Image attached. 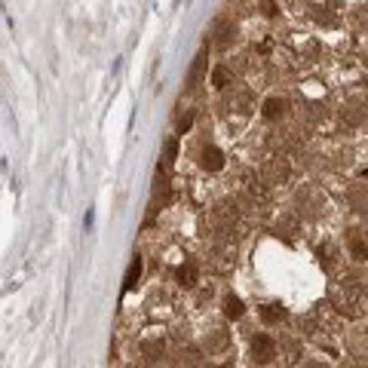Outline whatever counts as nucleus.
Instances as JSON below:
<instances>
[{
    "instance_id": "f257e3e1",
    "label": "nucleus",
    "mask_w": 368,
    "mask_h": 368,
    "mask_svg": "<svg viewBox=\"0 0 368 368\" xmlns=\"http://www.w3.org/2000/svg\"><path fill=\"white\" fill-rule=\"evenodd\" d=\"M252 353H255L258 362H270L273 356H276V344H273L267 335H258L255 341H252Z\"/></svg>"
},
{
    "instance_id": "f03ea898",
    "label": "nucleus",
    "mask_w": 368,
    "mask_h": 368,
    "mask_svg": "<svg viewBox=\"0 0 368 368\" xmlns=\"http://www.w3.org/2000/svg\"><path fill=\"white\" fill-rule=\"evenodd\" d=\"M221 166H224V154L218 151V147H206V151H203V169L218 172Z\"/></svg>"
},
{
    "instance_id": "7ed1b4c3",
    "label": "nucleus",
    "mask_w": 368,
    "mask_h": 368,
    "mask_svg": "<svg viewBox=\"0 0 368 368\" xmlns=\"http://www.w3.org/2000/svg\"><path fill=\"white\" fill-rule=\"evenodd\" d=\"M203 71H206V49H200V55L193 59V68H190V77H187V89H193L200 83V77H203Z\"/></svg>"
},
{
    "instance_id": "20e7f679",
    "label": "nucleus",
    "mask_w": 368,
    "mask_h": 368,
    "mask_svg": "<svg viewBox=\"0 0 368 368\" xmlns=\"http://www.w3.org/2000/svg\"><path fill=\"white\" fill-rule=\"evenodd\" d=\"M138 276H141V258H132L129 264V270H126V282H123V292H132L135 289V282H138Z\"/></svg>"
},
{
    "instance_id": "39448f33",
    "label": "nucleus",
    "mask_w": 368,
    "mask_h": 368,
    "mask_svg": "<svg viewBox=\"0 0 368 368\" xmlns=\"http://www.w3.org/2000/svg\"><path fill=\"white\" fill-rule=\"evenodd\" d=\"M282 111H285V101L282 98H267V101H264V117H267V120H276Z\"/></svg>"
},
{
    "instance_id": "423d86ee",
    "label": "nucleus",
    "mask_w": 368,
    "mask_h": 368,
    "mask_svg": "<svg viewBox=\"0 0 368 368\" xmlns=\"http://www.w3.org/2000/svg\"><path fill=\"white\" fill-rule=\"evenodd\" d=\"M178 282L181 285H197V267H193V264H181L178 267Z\"/></svg>"
},
{
    "instance_id": "0eeeda50",
    "label": "nucleus",
    "mask_w": 368,
    "mask_h": 368,
    "mask_svg": "<svg viewBox=\"0 0 368 368\" xmlns=\"http://www.w3.org/2000/svg\"><path fill=\"white\" fill-rule=\"evenodd\" d=\"M224 313H227V319H239V316H243V301H239V298H233V295H227Z\"/></svg>"
},
{
    "instance_id": "6e6552de",
    "label": "nucleus",
    "mask_w": 368,
    "mask_h": 368,
    "mask_svg": "<svg viewBox=\"0 0 368 368\" xmlns=\"http://www.w3.org/2000/svg\"><path fill=\"white\" fill-rule=\"evenodd\" d=\"M261 316H264V322H279L282 316H285V310L279 307V304H267L261 310Z\"/></svg>"
},
{
    "instance_id": "1a4fd4ad",
    "label": "nucleus",
    "mask_w": 368,
    "mask_h": 368,
    "mask_svg": "<svg viewBox=\"0 0 368 368\" xmlns=\"http://www.w3.org/2000/svg\"><path fill=\"white\" fill-rule=\"evenodd\" d=\"M212 83H215L218 89H224V86L230 83V71H227V68H215V74H212Z\"/></svg>"
},
{
    "instance_id": "9d476101",
    "label": "nucleus",
    "mask_w": 368,
    "mask_h": 368,
    "mask_svg": "<svg viewBox=\"0 0 368 368\" xmlns=\"http://www.w3.org/2000/svg\"><path fill=\"white\" fill-rule=\"evenodd\" d=\"M175 157H178V141L172 138V141L166 144V166H172V163H175Z\"/></svg>"
},
{
    "instance_id": "9b49d317",
    "label": "nucleus",
    "mask_w": 368,
    "mask_h": 368,
    "mask_svg": "<svg viewBox=\"0 0 368 368\" xmlns=\"http://www.w3.org/2000/svg\"><path fill=\"white\" fill-rule=\"evenodd\" d=\"M190 126H193V114H184V117L178 120V132L184 135V132H187V129H190Z\"/></svg>"
}]
</instances>
